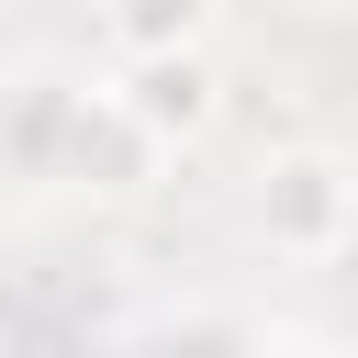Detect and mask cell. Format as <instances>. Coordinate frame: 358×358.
Listing matches in <instances>:
<instances>
[{"label":"cell","mask_w":358,"mask_h":358,"mask_svg":"<svg viewBox=\"0 0 358 358\" xmlns=\"http://www.w3.org/2000/svg\"><path fill=\"white\" fill-rule=\"evenodd\" d=\"M246 235H257L268 257H302V268L347 257V246H358V157H336V145H280V157H257V179H246Z\"/></svg>","instance_id":"6da1fadb"},{"label":"cell","mask_w":358,"mask_h":358,"mask_svg":"<svg viewBox=\"0 0 358 358\" xmlns=\"http://www.w3.org/2000/svg\"><path fill=\"white\" fill-rule=\"evenodd\" d=\"M78 101H90V67L78 56H11L0 67V190L11 201H45L67 179Z\"/></svg>","instance_id":"7a4b0ae2"},{"label":"cell","mask_w":358,"mask_h":358,"mask_svg":"<svg viewBox=\"0 0 358 358\" xmlns=\"http://www.w3.org/2000/svg\"><path fill=\"white\" fill-rule=\"evenodd\" d=\"M168 168H179V157L134 123V101H123L112 67H101L90 101H78V134H67V179H56V190H67V201H145Z\"/></svg>","instance_id":"3957f363"},{"label":"cell","mask_w":358,"mask_h":358,"mask_svg":"<svg viewBox=\"0 0 358 358\" xmlns=\"http://www.w3.org/2000/svg\"><path fill=\"white\" fill-rule=\"evenodd\" d=\"M112 90L134 101V123H145L168 157H190V145L224 123V67H213V45H168V56H134V67H112Z\"/></svg>","instance_id":"277c9868"},{"label":"cell","mask_w":358,"mask_h":358,"mask_svg":"<svg viewBox=\"0 0 358 358\" xmlns=\"http://www.w3.org/2000/svg\"><path fill=\"white\" fill-rule=\"evenodd\" d=\"M90 34L112 67L168 56V45H213V0H90Z\"/></svg>","instance_id":"5b68a950"},{"label":"cell","mask_w":358,"mask_h":358,"mask_svg":"<svg viewBox=\"0 0 358 358\" xmlns=\"http://www.w3.org/2000/svg\"><path fill=\"white\" fill-rule=\"evenodd\" d=\"M246 336H257L246 313H224V302H179L134 358H246Z\"/></svg>","instance_id":"8992f818"},{"label":"cell","mask_w":358,"mask_h":358,"mask_svg":"<svg viewBox=\"0 0 358 358\" xmlns=\"http://www.w3.org/2000/svg\"><path fill=\"white\" fill-rule=\"evenodd\" d=\"M246 358H358V347H336V336H313V324H257Z\"/></svg>","instance_id":"52a82bcc"},{"label":"cell","mask_w":358,"mask_h":358,"mask_svg":"<svg viewBox=\"0 0 358 358\" xmlns=\"http://www.w3.org/2000/svg\"><path fill=\"white\" fill-rule=\"evenodd\" d=\"M291 11H347V0H291Z\"/></svg>","instance_id":"ba28073f"}]
</instances>
